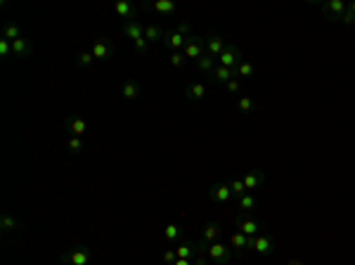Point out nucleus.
Instances as JSON below:
<instances>
[{"label": "nucleus", "instance_id": "obj_1", "mask_svg": "<svg viewBox=\"0 0 355 265\" xmlns=\"http://www.w3.org/2000/svg\"><path fill=\"white\" fill-rule=\"evenodd\" d=\"M248 248H253L258 256H272L275 253V239L270 234H256V237H248Z\"/></svg>", "mask_w": 355, "mask_h": 265}, {"label": "nucleus", "instance_id": "obj_2", "mask_svg": "<svg viewBox=\"0 0 355 265\" xmlns=\"http://www.w3.org/2000/svg\"><path fill=\"white\" fill-rule=\"evenodd\" d=\"M204 251H206V256L211 258L213 263H218V265H225L232 258L230 247H225L223 242H213V244H209Z\"/></svg>", "mask_w": 355, "mask_h": 265}, {"label": "nucleus", "instance_id": "obj_3", "mask_svg": "<svg viewBox=\"0 0 355 265\" xmlns=\"http://www.w3.org/2000/svg\"><path fill=\"white\" fill-rule=\"evenodd\" d=\"M220 67H228V69H237L244 59H242V53H239V48H234V45H225V50L220 53Z\"/></svg>", "mask_w": 355, "mask_h": 265}, {"label": "nucleus", "instance_id": "obj_4", "mask_svg": "<svg viewBox=\"0 0 355 265\" xmlns=\"http://www.w3.org/2000/svg\"><path fill=\"white\" fill-rule=\"evenodd\" d=\"M64 263L71 265H88L90 263V251L86 247H73L69 251H64Z\"/></svg>", "mask_w": 355, "mask_h": 265}, {"label": "nucleus", "instance_id": "obj_5", "mask_svg": "<svg viewBox=\"0 0 355 265\" xmlns=\"http://www.w3.org/2000/svg\"><path fill=\"white\" fill-rule=\"evenodd\" d=\"M64 124H67V130L71 133V138H83L90 128L88 119H83V116H69Z\"/></svg>", "mask_w": 355, "mask_h": 265}, {"label": "nucleus", "instance_id": "obj_6", "mask_svg": "<svg viewBox=\"0 0 355 265\" xmlns=\"http://www.w3.org/2000/svg\"><path fill=\"white\" fill-rule=\"evenodd\" d=\"M185 59H199L201 54H204V38H199V35H190L187 38V45H185Z\"/></svg>", "mask_w": 355, "mask_h": 265}, {"label": "nucleus", "instance_id": "obj_7", "mask_svg": "<svg viewBox=\"0 0 355 265\" xmlns=\"http://www.w3.org/2000/svg\"><path fill=\"white\" fill-rule=\"evenodd\" d=\"M209 194L218 204H230L232 201V190H230V185H225V182H215L211 190H209Z\"/></svg>", "mask_w": 355, "mask_h": 265}, {"label": "nucleus", "instance_id": "obj_8", "mask_svg": "<svg viewBox=\"0 0 355 265\" xmlns=\"http://www.w3.org/2000/svg\"><path fill=\"white\" fill-rule=\"evenodd\" d=\"M237 228H239V232L242 234H247V237H256V234H261V230H263V225L258 223V220H253V218H237Z\"/></svg>", "mask_w": 355, "mask_h": 265}, {"label": "nucleus", "instance_id": "obj_9", "mask_svg": "<svg viewBox=\"0 0 355 265\" xmlns=\"http://www.w3.org/2000/svg\"><path fill=\"white\" fill-rule=\"evenodd\" d=\"M223 234V228L218 225V223H209L206 228H204V234H201V239H199V247L206 248L209 244H213V242H218V237Z\"/></svg>", "mask_w": 355, "mask_h": 265}, {"label": "nucleus", "instance_id": "obj_10", "mask_svg": "<svg viewBox=\"0 0 355 265\" xmlns=\"http://www.w3.org/2000/svg\"><path fill=\"white\" fill-rule=\"evenodd\" d=\"M346 10H348V5H346L343 0H329V2L324 5V15L329 19H341Z\"/></svg>", "mask_w": 355, "mask_h": 265}, {"label": "nucleus", "instance_id": "obj_11", "mask_svg": "<svg viewBox=\"0 0 355 265\" xmlns=\"http://www.w3.org/2000/svg\"><path fill=\"white\" fill-rule=\"evenodd\" d=\"M90 53L95 54V59H109L111 53H114V48H111V43H109V40H95Z\"/></svg>", "mask_w": 355, "mask_h": 265}, {"label": "nucleus", "instance_id": "obj_12", "mask_svg": "<svg viewBox=\"0 0 355 265\" xmlns=\"http://www.w3.org/2000/svg\"><path fill=\"white\" fill-rule=\"evenodd\" d=\"M242 180H244V185H247V192H253V190H258V187L263 185L266 176H263V171H248Z\"/></svg>", "mask_w": 355, "mask_h": 265}, {"label": "nucleus", "instance_id": "obj_13", "mask_svg": "<svg viewBox=\"0 0 355 265\" xmlns=\"http://www.w3.org/2000/svg\"><path fill=\"white\" fill-rule=\"evenodd\" d=\"M124 34L128 35V38H133V43H135V40L144 38V26H142L138 19H133V21H125V24H124Z\"/></svg>", "mask_w": 355, "mask_h": 265}, {"label": "nucleus", "instance_id": "obj_14", "mask_svg": "<svg viewBox=\"0 0 355 265\" xmlns=\"http://www.w3.org/2000/svg\"><path fill=\"white\" fill-rule=\"evenodd\" d=\"M225 50V40L220 35H209L206 38V53L211 57H220V53Z\"/></svg>", "mask_w": 355, "mask_h": 265}, {"label": "nucleus", "instance_id": "obj_15", "mask_svg": "<svg viewBox=\"0 0 355 265\" xmlns=\"http://www.w3.org/2000/svg\"><path fill=\"white\" fill-rule=\"evenodd\" d=\"M196 251H199V244H195V242H180L176 247V256L178 258H192V256H196Z\"/></svg>", "mask_w": 355, "mask_h": 265}, {"label": "nucleus", "instance_id": "obj_16", "mask_svg": "<svg viewBox=\"0 0 355 265\" xmlns=\"http://www.w3.org/2000/svg\"><path fill=\"white\" fill-rule=\"evenodd\" d=\"M114 12H116L121 19H128V21H133V17H135V7H133L128 0H119V2L114 5Z\"/></svg>", "mask_w": 355, "mask_h": 265}, {"label": "nucleus", "instance_id": "obj_17", "mask_svg": "<svg viewBox=\"0 0 355 265\" xmlns=\"http://www.w3.org/2000/svg\"><path fill=\"white\" fill-rule=\"evenodd\" d=\"M213 81L218 83V86H223V83H228V81H232L234 78V69H228V67H215V69L211 71Z\"/></svg>", "mask_w": 355, "mask_h": 265}, {"label": "nucleus", "instance_id": "obj_18", "mask_svg": "<svg viewBox=\"0 0 355 265\" xmlns=\"http://www.w3.org/2000/svg\"><path fill=\"white\" fill-rule=\"evenodd\" d=\"M166 43L173 48V53H180V50H185V45H187V35L173 31L171 35H166Z\"/></svg>", "mask_w": 355, "mask_h": 265}, {"label": "nucleus", "instance_id": "obj_19", "mask_svg": "<svg viewBox=\"0 0 355 265\" xmlns=\"http://www.w3.org/2000/svg\"><path fill=\"white\" fill-rule=\"evenodd\" d=\"M161 38H166L161 26H157V24H147V26H144V40H147V43H157Z\"/></svg>", "mask_w": 355, "mask_h": 265}, {"label": "nucleus", "instance_id": "obj_20", "mask_svg": "<svg viewBox=\"0 0 355 265\" xmlns=\"http://www.w3.org/2000/svg\"><path fill=\"white\" fill-rule=\"evenodd\" d=\"M29 53H31V45H29L26 38H17V40L12 43V54H15V57H26Z\"/></svg>", "mask_w": 355, "mask_h": 265}, {"label": "nucleus", "instance_id": "obj_21", "mask_svg": "<svg viewBox=\"0 0 355 265\" xmlns=\"http://www.w3.org/2000/svg\"><path fill=\"white\" fill-rule=\"evenodd\" d=\"M196 69L199 71H213L215 69V57H211L209 53H204L196 59Z\"/></svg>", "mask_w": 355, "mask_h": 265}, {"label": "nucleus", "instance_id": "obj_22", "mask_svg": "<svg viewBox=\"0 0 355 265\" xmlns=\"http://www.w3.org/2000/svg\"><path fill=\"white\" fill-rule=\"evenodd\" d=\"M237 206H239V209H242L244 213L253 211V209H256V196L251 194V192H247V194H242V196H239V201H237Z\"/></svg>", "mask_w": 355, "mask_h": 265}, {"label": "nucleus", "instance_id": "obj_23", "mask_svg": "<svg viewBox=\"0 0 355 265\" xmlns=\"http://www.w3.org/2000/svg\"><path fill=\"white\" fill-rule=\"evenodd\" d=\"M230 244L234 248H239V251H244V248H248V237L237 230V232H232L230 234Z\"/></svg>", "mask_w": 355, "mask_h": 265}, {"label": "nucleus", "instance_id": "obj_24", "mask_svg": "<svg viewBox=\"0 0 355 265\" xmlns=\"http://www.w3.org/2000/svg\"><path fill=\"white\" fill-rule=\"evenodd\" d=\"M154 10H157L159 15H173V12H176V2H173V0H157V2H154Z\"/></svg>", "mask_w": 355, "mask_h": 265}, {"label": "nucleus", "instance_id": "obj_25", "mask_svg": "<svg viewBox=\"0 0 355 265\" xmlns=\"http://www.w3.org/2000/svg\"><path fill=\"white\" fill-rule=\"evenodd\" d=\"M121 95H124L125 100H135L140 95V86L133 83V81H128V83H124V88H121Z\"/></svg>", "mask_w": 355, "mask_h": 265}, {"label": "nucleus", "instance_id": "obj_26", "mask_svg": "<svg viewBox=\"0 0 355 265\" xmlns=\"http://www.w3.org/2000/svg\"><path fill=\"white\" fill-rule=\"evenodd\" d=\"M251 76H253V64L251 62H242L234 69V78H251Z\"/></svg>", "mask_w": 355, "mask_h": 265}, {"label": "nucleus", "instance_id": "obj_27", "mask_svg": "<svg viewBox=\"0 0 355 265\" xmlns=\"http://www.w3.org/2000/svg\"><path fill=\"white\" fill-rule=\"evenodd\" d=\"M206 95V86L204 83H192L190 88H187V97L190 100H201Z\"/></svg>", "mask_w": 355, "mask_h": 265}, {"label": "nucleus", "instance_id": "obj_28", "mask_svg": "<svg viewBox=\"0 0 355 265\" xmlns=\"http://www.w3.org/2000/svg\"><path fill=\"white\" fill-rule=\"evenodd\" d=\"M2 38H5V40H10V43H15L17 38H21V31H19L17 24H7V26H5V31H2Z\"/></svg>", "mask_w": 355, "mask_h": 265}, {"label": "nucleus", "instance_id": "obj_29", "mask_svg": "<svg viewBox=\"0 0 355 265\" xmlns=\"http://www.w3.org/2000/svg\"><path fill=\"white\" fill-rule=\"evenodd\" d=\"M253 106H256V102H253L251 97H239V100H237V109H239L242 114H251Z\"/></svg>", "mask_w": 355, "mask_h": 265}, {"label": "nucleus", "instance_id": "obj_30", "mask_svg": "<svg viewBox=\"0 0 355 265\" xmlns=\"http://www.w3.org/2000/svg\"><path fill=\"white\" fill-rule=\"evenodd\" d=\"M0 228H2L5 232L17 230V228H19V220L15 218V215H2V220H0Z\"/></svg>", "mask_w": 355, "mask_h": 265}, {"label": "nucleus", "instance_id": "obj_31", "mask_svg": "<svg viewBox=\"0 0 355 265\" xmlns=\"http://www.w3.org/2000/svg\"><path fill=\"white\" fill-rule=\"evenodd\" d=\"M230 190H232V194H237V196L247 194V185H244V180H242V177H234V180H230Z\"/></svg>", "mask_w": 355, "mask_h": 265}, {"label": "nucleus", "instance_id": "obj_32", "mask_svg": "<svg viewBox=\"0 0 355 265\" xmlns=\"http://www.w3.org/2000/svg\"><path fill=\"white\" fill-rule=\"evenodd\" d=\"M178 237H180V228H178V225H166V242L176 244Z\"/></svg>", "mask_w": 355, "mask_h": 265}, {"label": "nucleus", "instance_id": "obj_33", "mask_svg": "<svg viewBox=\"0 0 355 265\" xmlns=\"http://www.w3.org/2000/svg\"><path fill=\"white\" fill-rule=\"evenodd\" d=\"M67 147H69V152L78 154V152L83 149V140H81V138H69V140H67Z\"/></svg>", "mask_w": 355, "mask_h": 265}, {"label": "nucleus", "instance_id": "obj_34", "mask_svg": "<svg viewBox=\"0 0 355 265\" xmlns=\"http://www.w3.org/2000/svg\"><path fill=\"white\" fill-rule=\"evenodd\" d=\"M161 261H163L166 265H173V263H176V261H178L176 248H166V251H163V256H161Z\"/></svg>", "mask_w": 355, "mask_h": 265}, {"label": "nucleus", "instance_id": "obj_35", "mask_svg": "<svg viewBox=\"0 0 355 265\" xmlns=\"http://www.w3.org/2000/svg\"><path fill=\"white\" fill-rule=\"evenodd\" d=\"M92 62H95V54L92 53H81L78 54V64H81V67H90Z\"/></svg>", "mask_w": 355, "mask_h": 265}, {"label": "nucleus", "instance_id": "obj_36", "mask_svg": "<svg viewBox=\"0 0 355 265\" xmlns=\"http://www.w3.org/2000/svg\"><path fill=\"white\" fill-rule=\"evenodd\" d=\"M168 59H171V64H173V67H178V69L185 64V54H182V53H171V57H168Z\"/></svg>", "mask_w": 355, "mask_h": 265}, {"label": "nucleus", "instance_id": "obj_37", "mask_svg": "<svg viewBox=\"0 0 355 265\" xmlns=\"http://www.w3.org/2000/svg\"><path fill=\"white\" fill-rule=\"evenodd\" d=\"M225 88H228V92L234 95V92H239V88H242V81H239V78H232V81L225 83Z\"/></svg>", "mask_w": 355, "mask_h": 265}, {"label": "nucleus", "instance_id": "obj_38", "mask_svg": "<svg viewBox=\"0 0 355 265\" xmlns=\"http://www.w3.org/2000/svg\"><path fill=\"white\" fill-rule=\"evenodd\" d=\"M12 53V43L10 40H5V38H0V54L5 57V54Z\"/></svg>", "mask_w": 355, "mask_h": 265}, {"label": "nucleus", "instance_id": "obj_39", "mask_svg": "<svg viewBox=\"0 0 355 265\" xmlns=\"http://www.w3.org/2000/svg\"><path fill=\"white\" fill-rule=\"evenodd\" d=\"M341 21H343V24H355V12L346 10V12H343V17H341Z\"/></svg>", "mask_w": 355, "mask_h": 265}, {"label": "nucleus", "instance_id": "obj_40", "mask_svg": "<svg viewBox=\"0 0 355 265\" xmlns=\"http://www.w3.org/2000/svg\"><path fill=\"white\" fill-rule=\"evenodd\" d=\"M135 50H138V53H147V40H144V38L135 40Z\"/></svg>", "mask_w": 355, "mask_h": 265}, {"label": "nucleus", "instance_id": "obj_41", "mask_svg": "<svg viewBox=\"0 0 355 265\" xmlns=\"http://www.w3.org/2000/svg\"><path fill=\"white\" fill-rule=\"evenodd\" d=\"M178 34L187 35V34H190V24H187V21H182V24H180V26H178Z\"/></svg>", "mask_w": 355, "mask_h": 265}, {"label": "nucleus", "instance_id": "obj_42", "mask_svg": "<svg viewBox=\"0 0 355 265\" xmlns=\"http://www.w3.org/2000/svg\"><path fill=\"white\" fill-rule=\"evenodd\" d=\"M195 265H209V261H206L204 256H196V258H195Z\"/></svg>", "mask_w": 355, "mask_h": 265}, {"label": "nucleus", "instance_id": "obj_43", "mask_svg": "<svg viewBox=\"0 0 355 265\" xmlns=\"http://www.w3.org/2000/svg\"><path fill=\"white\" fill-rule=\"evenodd\" d=\"M173 265H195V263H192V261H187V258H178Z\"/></svg>", "mask_w": 355, "mask_h": 265}, {"label": "nucleus", "instance_id": "obj_44", "mask_svg": "<svg viewBox=\"0 0 355 265\" xmlns=\"http://www.w3.org/2000/svg\"><path fill=\"white\" fill-rule=\"evenodd\" d=\"M289 265H303L301 261H289Z\"/></svg>", "mask_w": 355, "mask_h": 265}, {"label": "nucleus", "instance_id": "obj_45", "mask_svg": "<svg viewBox=\"0 0 355 265\" xmlns=\"http://www.w3.org/2000/svg\"><path fill=\"white\" fill-rule=\"evenodd\" d=\"M348 10H351V12H355V2H351V5H348Z\"/></svg>", "mask_w": 355, "mask_h": 265}, {"label": "nucleus", "instance_id": "obj_46", "mask_svg": "<svg viewBox=\"0 0 355 265\" xmlns=\"http://www.w3.org/2000/svg\"><path fill=\"white\" fill-rule=\"evenodd\" d=\"M67 265H71V263H67Z\"/></svg>", "mask_w": 355, "mask_h": 265}]
</instances>
